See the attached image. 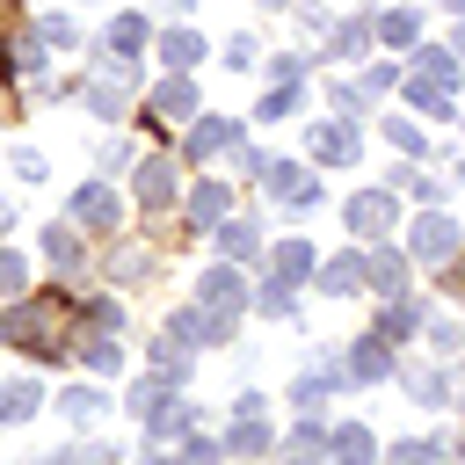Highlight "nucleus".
<instances>
[{
    "mask_svg": "<svg viewBox=\"0 0 465 465\" xmlns=\"http://www.w3.org/2000/svg\"><path fill=\"white\" fill-rule=\"evenodd\" d=\"M22 283H29V262L15 247H0V298H22Z\"/></svg>",
    "mask_w": 465,
    "mask_h": 465,
    "instance_id": "nucleus-34",
    "label": "nucleus"
},
{
    "mask_svg": "<svg viewBox=\"0 0 465 465\" xmlns=\"http://www.w3.org/2000/svg\"><path fill=\"white\" fill-rule=\"evenodd\" d=\"M109 51H124V58L145 51V15H116V22H109Z\"/></svg>",
    "mask_w": 465,
    "mask_h": 465,
    "instance_id": "nucleus-27",
    "label": "nucleus"
},
{
    "mask_svg": "<svg viewBox=\"0 0 465 465\" xmlns=\"http://www.w3.org/2000/svg\"><path fill=\"white\" fill-rule=\"evenodd\" d=\"M363 44H371V22H334L327 29V58H341V65H356Z\"/></svg>",
    "mask_w": 465,
    "mask_h": 465,
    "instance_id": "nucleus-22",
    "label": "nucleus"
},
{
    "mask_svg": "<svg viewBox=\"0 0 465 465\" xmlns=\"http://www.w3.org/2000/svg\"><path fill=\"white\" fill-rule=\"evenodd\" d=\"M145 465H182V458H145Z\"/></svg>",
    "mask_w": 465,
    "mask_h": 465,
    "instance_id": "nucleus-51",
    "label": "nucleus"
},
{
    "mask_svg": "<svg viewBox=\"0 0 465 465\" xmlns=\"http://www.w3.org/2000/svg\"><path fill=\"white\" fill-rule=\"evenodd\" d=\"M341 218H349V232L385 240V232H392V189H356V196L341 203Z\"/></svg>",
    "mask_w": 465,
    "mask_h": 465,
    "instance_id": "nucleus-5",
    "label": "nucleus"
},
{
    "mask_svg": "<svg viewBox=\"0 0 465 465\" xmlns=\"http://www.w3.org/2000/svg\"><path fill=\"white\" fill-rule=\"evenodd\" d=\"M320 400H327V378H298V385H291V407H298V414H320Z\"/></svg>",
    "mask_w": 465,
    "mask_h": 465,
    "instance_id": "nucleus-40",
    "label": "nucleus"
},
{
    "mask_svg": "<svg viewBox=\"0 0 465 465\" xmlns=\"http://www.w3.org/2000/svg\"><path fill=\"white\" fill-rule=\"evenodd\" d=\"M269 189H276V203H283V211H312V203H320V182H312L305 167H291V160H283V167H269Z\"/></svg>",
    "mask_w": 465,
    "mask_h": 465,
    "instance_id": "nucleus-8",
    "label": "nucleus"
},
{
    "mask_svg": "<svg viewBox=\"0 0 465 465\" xmlns=\"http://www.w3.org/2000/svg\"><path fill=\"white\" fill-rule=\"evenodd\" d=\"M276 436L262 429V414H232V429H225V458H262Z\"/></svg>",
    "mask_w": 465,
    "mask_h": 465,
    "instance_id": "nucleus-15",
    "label": "nucleus"
},
{
    "mask_svg": "<svg viewBox=\"0 0 465 465\" xmlns=\"http://www.w3.org/2000/svg\"><path fill=\"white\" fill-rule=\"evenodd\" d=\"M174 182H182V174H174V160H167V153H153V160H138L131 196H138L145 211H167V203H174Z\"/></svg>",
    "mask_w": 465,
    "mask_h": 465,
    "instance_id": "nucleus-6",
    "label": "nucleus"
},
{
    "mask_svg": "<svg viewBox=\"0 0 465 465\" xmlns=\"http://www.w3.org/2000/svg\"><path fill=\"white\" fill-rule=\"evenodd\" d=\"M145 109H153V124H189V116H196V87H189V73H167V80L153 87Z\"/></svg>",
    "mask_w": 465,
    "mask_h": 465,
    "instance_id": "nucleus-7",
    "label": "nucleus"
},
{
    "mask_svg": "<svg viewBox=\"0 0 465 465\" xmlns=\"http://www.w3.org/2000/svg\"><path fill=\"white\" fill-rule=\"evenodd\" d=\"M36 465H116V450H109V443H65V450H51V458H36Z\"/></svg>",
    "mask_w": 465,
    "mask_h": 465,
    "instance_id": "nucleus-26",
    "label": "nucleus"
},
{
    "mask_svg": "<svg viewBox=\"0 0 465 465\" xmlns=\"http://www.w3.org/2000/svg\"><path fill=\"white\" fill-rule=\"evenodd\" d=\"M378 29H385V44H414V36H421V15H407V7H392V15L378 22Z\"/></svg>",
    "mask_w": 465,
    "mask_h": 465,
    "instance_id": "nucleus-36",
    "label": "nucleus"
},
{
    "mask_svg": "<svg viewBox=\"0 0 465 465\" xmlns=\"http://www.w3.org/2000/svg\"><path fill=\"white\" fill-rule=\"evenodd\" d=\"M44 174H51V167H44V153H29V145H22V153H15V182H44Z\"/></svg>",
    "mask_w": 465,
    "mask_h": 465,
    "instance_id": "nucleus-45",
    "label": "nucleus"
},
{
    "mask_svg": "<svg viewBox=\"0 0 465 465\" xmlns=\"http://www.w3.org/2000/svg\"><path fill=\"white\" fill-rule=\"evenodd\" d=\"M407 392L429 400V407H450V378L443 371H407Z\"/></svg>",
    "mask_w": 465,
    "mask_h": 465,
    "instance_id": "nucleus-30",
    "label": "nucleus"
},
{
    "mask_svg": "<svg viewBox=\"0 0 465 465\" xmlns=\"http://www.w3.org/2000/svg\"><path fill=\"white\" fill-rule=\"evenodd\" d=\"M414 65H421V80H443V87H450V73H458V51H443V44H421V51H414Z\"/></svg>",
    "mask_w": 465,
    "mask_h": 465,
    "instance_id": "nucleus-28",
    "label": "nucleus"
},
{
    "mask_svg": "<svg viewBox=\"0 0 465 465\" xmlns=\"http://www.w3.org/2000/svg\"><path fill=\"white\" fill-rule=\"evenodd\" d=\"M225 203H232V189H225V182H203V189L189 196V232H218Z\"/></svg>",
    "mask_w": 465,
    "mask_h": 465,
    "instance_id": "nucleus-13",
    "label": "nucleus"
},
{
    "mask_svg": "<svg viewBox=\"0 0 465 465\" xmlns=\"http://www.w3.org/2000/svg\"><path fill=\"white\" fill-rule=\"evenodd\" d=\"M283 458H298V465H320L327 458V436L305 421V429H291V443H283Z\"/></svg>",
    "mask_w": 465,
    "mask_h": 465,
    "instance_id": "nucleus-31",
    "label": "nucleus"
},
{
    "mask_svg": "<svg viewBox=\"0 0 465 465\" xmlns=\"http://www.w3.org/2000/svg\"><path fill=\"white\" fill-rule=\"evenodd\" d=\"M443 7H450V15H465V0H443Z\"/></svg>",
    "mask_w": 465,
    "mask_h": 465,
    "instance_id": "nucleus-50",
    "label": "nucleus"
},
{
    "mask_svg": "<svg viewBox=\"0 0 465 465\" xmlns=\"http://www.w3.org/2000/svg\"><path fill=\"white\" fill-rule=\"evenodd\" d=\"M44 262L58 269V276H80V240H73V225H44Z\"/></svg>",
    "mask_w": 465,
    "mask_h": 465,
    "instance_id": "nucleus-18",
    "label": "nucleus"
},
{
    "mask_svg": "<svg viewBox=\"0 0 465 465\" xmlns=\"http://www.w3.org/2000/svg\"><path fill=\"white\" fill-rule=\"evenodd\" d=\"M443 450H450V443H421V436H414V443H392V458H385V465H436Z\"/></svg>",
    "mask_w": 465,
    "mask_h": 465,
    "instance_id": "nucleus-35",
    "label": "nucleus"
},
{
    "mask_svg": "<svg viewBox=\"0 0 465 465\" xmlns=\"http://www.w3.org/2000/svg\"><path fill=\"white\" fill-rule=\"evenodd\" d=\"M87 327H109V334H124V305H116V298H87Z\"/></svg>",
    "mask_w": 465,
    "mask_h": 465,
    "instance_id": "nucleus-39",
    "label": "nucleus"
},
{
    "mask_svg": "<svg viewBox=\"0 0 465 465\" xmlns=\"http://www.w3.org/2000/svg\"><path fill=\"white\" fill-rule=\"evenodd\" d=\"M291 291H298V283H283V276H269V283H262V298H254V305H262V312H269V320H283V312H291Z\"/></svg>",
    "mask_w": 465,
    "mask_h": 465,
    "instance_id": "nucleus-37",
    "label": "nucleus"
},
{
    "mask_svg": "<svg viewBox=\"0 0 465 465\" xmlns=\"http://www.w3.org/2000/svg\"><path fill=\"white\" fill-rule=\"evenodd\" d=\"M182 429H189V407H182V400H167V407L145 414V436H153V443H174Z\"/></svg>",
    "mask_w": 465,
    "mask_h": 465,
    "instance_id": "nucleus-24",
    "label": "nucleus"
},
{
    "mask_svg": "<svg viewBox=\"0 0 465 465\" xmlns=\"http://www.w3.org/2000/svg\"><path fill=\"white\" fill-rule=\"evenodd\" d=\"M429 341L450 356V349H465V327H458V320H429Z\"/></svg>",
    "mask_w": 465,
    "mask_h": 465,
    "instance_id": "nucleus-44",
    "label": "nucleus"
},
{
    "mask_svg": "<svg viewBox=\"0 0 465 465\" xmlns=\"http://www.w3.org/2000/svg\"><path fill=\"white\" fill-rule=\"evenodd\" d=\"M36 29H44V44H51V51H73V44H80V29H73V22H58V15H44Z\"/></svg>",
    "mask_w": 465,
    "mask_h": 465,
    "instance_id": "nucleus-41",
    "label": "nucleus"
},
{
    "mask_svg": "<svg viewBox=\"0 0 465 465\" xmlns=\"http://www.w3.org/2000/svg\"><path fill=\"white\" fill-rule=\"evenodd\" d=\"M87 109H94V116H124V80L94 73V80H87Z\"/></svg>",
    "mask_w": 465,
    "mask_h": 465,
    "instance_id": "nucleus-25",
    "label": "nucleus"
},
{
    "mask_svg": "<svg viewBox=\"0 0 465 465\" xmlns=\"http://www.w3.org/2000/svg\"><path fill=\"white\" fill-rule=\"evenodd\" d=\"M414 327H421V305H414V298H407V305H385V320H378V334H385V341H407Z\"/></svg>",
    "mask_w": 465,
    "mask_h": 465,
    "instance_id": "nucleus-29",
    "label": "nucleus"
},
{
    "mask_svg": "<svg viewBox=\"0 0 465 465\" xmlns=\"http://www.w3.org/2000/svg\"><path fill=\"white\" fill-rule=\"evenodd\" d=\"M450 51H458V58H465V15H458V29H450Z\"/></svg>",
    "mask_w": 465,
    "mask_h": 465,
    "instance_id": "nucleus-48",
    "label": "nucleus"
},
{
    "mask_svg": "<svg viewBox=\"0 0 465 465\" xmlns=\"http://www.w3.org/2000/svg\"><path fill=\"white\" fill-rule=\"evenodd\" d=\"M312 283H320L327 298H356V291H363V254H334V262H320Z\"/></svg>",
    "mask_w": 465,
    "mask_h": 465,
    "instance_id": "nucleus-9",
    "label": "nucleus"
},
{
    "mask_svg": "<svg viewBox=\"0 0 465 465\" xmlns=\"http://www.w3.org/2000/svg\"><path fill=\"white\" fill-rule=\"evenodd\" d=\"M407 254H414V262H450V254H458V225L429 203V211L407 225Z\"/></svg>",
    "mask_w": 465,
    "mask_h": 465,
    "instance_id": "nucleus-3",
    "label": "nucleus"
},
{
    "mask_svg": "<svg viewBox=\"0 0 465 465\" xmlns=\"http://www.w3.org/2000/svg\"><path fill=\"white\" fill-rule=\"evenodd\" d=\"M36 407H44V385L36 378H7L0 385V421H29Z\"/></svg>",
    "mask_w": 465,
    "mask_h": 465,
    "instance_id": "nucleus-20",
    "label": "nucleus"
},
{
    "mask_svg": "<svg viewBox=\"0 0 465 465\" xmlns=\"http://www.w3.org/2000/svg\"><path fill=\"white\" fill-rule=\"evenodd\" d=\"M94 160H102V174H124V167H131V138H102Z\"/></svg>",
    "mask_w": 465,
    "mask_h": 465,
    "instance_id": "nucleus-38",
    "label": "nucleus"
},
{
    "mask_svg": "<svg viewBox=\"0 0 465 465\" xmlns=\"http://www.w3.org/2000/svg\"><path fill=\"white\" fill-rule=\"evenodd\" d=\"M262 124H283V116H298V80H283L276 94H262V109H254Z\"/></svg>",
    "mask_w": 465,
    "mask_h": 465,
    "instance_id": "nucleus-32",
    "label": "nucleus"
},
{
    "mask_svg": "<svg viewBox=\"0 0 465 465\" xmlns=\"http://www.w3.org/2000/svg\"><path fill=\"white\" fill-rule=\"evenodd\" d=\"M196 305H211L218 320H240V305H247V276H240V262H218V269L196 283Z\"/></svg>",
    "mask_w": 465,
    "mask_h": 465,
    "instance_id": "nucleus-4",
    "label": "nucleus"
},
{
    "mask_svg": "<svg viewBox=\"0 0 465 465\" xmlns=\"http://www.w3.org/2000/svg\"><path fill=\"white\" fill-rule=\"evenodd\" d=\"M7 225H15V203H7V196H0V240H7Z\"/></svg>",
    "mask_w": 465,
    "mask_h": 465,
    "instance_id": "nucleus-49",
    "label": "nucleus"
},
{
    "mask_svg": "<svg viewBox=\"0 0 465 465\" xmlns=\"http://www.w3.org/2000/svg\"><path fill=\"white\" fill-rule=\"evenodd\" d=\"M327 450H334V465H371V458H378V443H371L363 421H341V429L327 436Z\"/></svg>",
    "mask_w": 465,
    "mask_h": 465,
    "instance_id": "nucleus-16",
    "label": "nucleus"
},
{
    "mask_svg": "<svg viewBox=\"0 0 465 465\" xmlns=\"http://www.w3.org/2000/svg\"><path fill=\"white\" fill-rule=\"evenodd\" d=\"M400 283H407V254H400V247H378V254L363 262V291H378V298H392Z\"/></svg>",
    "mask_w": 465,
    "mask_h": 465,
    "instance_id": "nucleus-12",
    "label": "nucleus"
},
{
    "mask_svg": "<svg viewBox=\"0 0 465 465\" xmlns=\"http://www.w3.org/2000/svg\"><path fill=\"white\" fill-rule=\"evenodd\" d=\"M407 102L421 109V116H443L450 102H443V80H407Z\"/></svg>",
    "mask_w": 465,
    "mask_h": 465,
    "instance_id": "nucleus-33",
    "label": "nucleus"
},
{
    "mask_svg": "<svg viewBox=\"0 0 465 465\" xmlns=\"http://www.w3.org/2000/svg\"><path fill=\"white\" fill-rule=\"evenodd\" d=\"M160 58H167V73H189V65L203 58V36H196V29H167V36H160Z\"/></svg>",
    "mask_w": 465,
    "mask_h": 465,
    "instance_id": "nucleus-23",
    "label": "nucleus"
},
{
    "mask_svg": "<svg viewBox=\"0 0 465 465\" xmlns=\"http://www.w3.org/2000/svg\"><path fill=\"white\" fill-rule=\"evenodd\" d=\"M211 240H218V254H225V262H254V254H262V232H254L247 218H232V225H218Z\"/></svg>",
    "mask_w": 465,
    "mask_h": 465,
    "instance_id": "nucleus-21",
    "label": "nucleus"
},
{
    "mask_svg": "<svg viewBox=\"0 0 465 465\" xmlns=\"http://www.w3.org/2000/svg\"><path fill=\"white\" fill-rule=\"evenodd\" d=\"M109 269H116V276H124V283H131V276H145V269H153V262H145V247H124V254H116V262H109Z\"/></svg>",
    "mask_w": 465,
    "mask_h": 465,
    "instance_id": "nucleus-46",
    "label": "nucleus"
},
{
    "mask_svg": "<svg viewBox=\"0 0 465 465\" xmlns=\"http://www.w3.org/2000/svg\"><path fill=\"white\" fill-rule=\"evenodd\" d=\"M102 407H109V400H102V385H65V392H58V414H65L73 429H94V421H102Z\"/></svg>",
    "mask_w": 465,
    "mask_h": 465,
    "instance_id": "nucleus-14",
    "label": "nucleus"
},
{
    "mask_svg": "<svg viewBox=\"0 0 465 465\" xmlns=\"http://www.w3.org/2000/svg\"><path fill=\"white\" fill-rule=\"evenodd\" d=\"M65 211H73V225H87V232H116V225H124V203H116L109 182H80Z\"/></svg>",
    "mask_w": 465,
    "mask_h": 465,
    "instance_id": "nucleus-2",
    "label": "nucleus"
},
{
    "mask_svg": "<svg viewBox=\"0 0 465 465\" xmlns=\"http://www.w3.org/2000/svg\"><path fill=\"white\" fill-rule=\"evenodd\" d=\"M305 65H312L305 51H276V58H269V73H276V80H305Z\"/></svg>",
    "mask_w": 465,
    "mask_h": 465,
    "instance_id": "nucleus-42",
    "label": "nucleus"
},
{
    "mask_svg": "<svg viewBox=\"0 0 465 465\" xmlns=\"http://www.w3.org/2000/svg\"><path fill=\"white\" fill-rule=\"evenodd\" d=\"M269 262H276V276H283V283H305V276L320 269V254H312V240H298V232H291V240H283V247H276Z\"/></svg>",
    "mask_w": 465,
    "mask_h": 465,
    "instance_id": "nucleus-19",
    "label": "nucleus"
},
{
    "mask_svg": "<svg viewBox=\"0 0 465 465\" xmlns=\"http://www.w3.org/2000/svg\"><path fill=\"white\" fill-rule=\"evenodd\" d=\"M312 160L349 167V160H356V124H312Z\"/></svg>",
    "mask_w": 465,
    "mask_h": 465,
    "instance_id": "nucleus-11",
    "label": "nucleus"
},
{
    "mask_svg": "<svg viewBox=\"0 0 465 465\" xmlns=\"http://www.w3.org/2000/svg\"><path fill=\"white\" fill-rule=\"evenodd\" d=\"M225 65H254V36H247V29L225 44Z\"/></svg>",
    "mask_w": 465,
    "mask_h": 465,
    "instance_id": "nucleus-47",
    "label": "nucleus"
},
{
    "mask_svg": "<svg viewBox=\"0 0 465 465\" xmlns=\"http://www.w3.org/2000/svg\"><path fill=\"white\" fill-rule=\"evenodd\" d=\"M334 378H349V385H378V378H392V341H385V334L349 341V356H334Z\"/></svg>",
    "mask_w": 465,
    "mask_h": 465,
    "instance_id": "nucleus-1",
    "label": "nucleus"
},
{
    "mask_svg": "<svg viewBox=\"0 0 465 465\" xmlns=\"http://www.w3.org/2000/svg\"><path fill=\"white\" fill-rule=\"evenodd\" d=\"M73 356H80V363H87L94 378H116V371H124V349H116V334H109V327H87Z\"/></svg>",
    "mask_w": 465,
    "mask_h": 465,
    "instance_id": "nucleus-10",
    "label": "nucleus"
},
{
    "mask_svg": "<svg viewBox=\"0 0 465 465\" xmlns=\"http://www.w3.org/2000/svg\"><path fill=\"white\" fill-rule=\"evenodd\" d=\"M225 145H240V131H232L225 116H203V124H189V160H211V153H225Z\"/></svg>",
    "mask_w": 465,
    "mask_h": 465,
    "instance_id": "nucleus-17",
    "label": "nucleus"
},
{
    "mask_svg": "<svg viewBox=\"0 0 465 465\" xmlns=\"http://www.w3.org/2000/svg\"><path fill=\"white\" fill-rule=\"evenodd\" d=\"M385 138H392V145H400V153H421V131H414V124H407V116H385Z\"/></svg>",
    "mask_w": 465,
    "mask_h": 465,
    "instance_id": "nucleus-43",
    "label": "nucleus"
},
{
    "mask_svg": "<svg viewBox=\"0 0 465 465\" xmlns=\"http://www.w3.org/2000/svg\"><path fill=\"white\" fill-rule=\"evenodd\" d=\"M262 7H291V0H262Z\"/></svg>",
    "mask_w": 465,
    "mask_h": 465,
    "instance_id": "nucleus-52",
    "label": "nucleus"
}]
</instances>
